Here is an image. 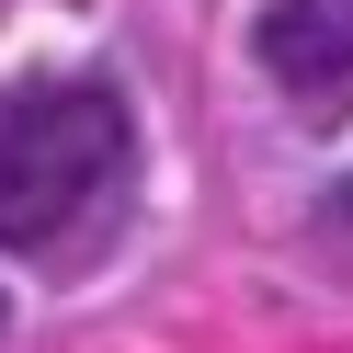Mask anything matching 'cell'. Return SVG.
Segmentation results:
<instances>
[{"instance_id": "cell-1", "label": "cell", "mask_w": 353, "mask_h": 353, "mask_svg": "<svg viewBox=\"0 0 353 353\" xmlns=\"http://www.w3.org/2000/svg\"><path fill=\"white\" fill-rule=\"evenodd\" d=\"M125 114L114 80H57V92L0 103V251H57L103 183L125 171Z\"/></svg>"}, {"instance_id": "cell-2", "label": "cell", "mask_w": 353, "mask_h": 353, "mask_svg": "<svg viewBox=\"0 0 353 353\" xmlns=\"http://www.w3.org/2000/svg\"><path fill=\"white\" fill-rule=\"evenodd\" d=\"M251 57H262V80H274L285 103H307L319 125L353 114V12H330V0H262Z\"/></svg>"}, {"instance_id": "cell-3", "label": "cell", "mask_w": 353, "mask_h": 353, "mask_svg": "<svg viewBox=\"0 0 353 353\" xmlns=\"http://www.w3.org/2000/svg\"><path fill=\"white\" fill-rule=\"evenodd\" d=\"M0 330H12V296H0Z\"/></svg>"}, {"instance_id": "cell-4", "label": "cell", "mask_w": 353, "mask_h": 353, "mask_svg": "<svg viewBox=\"0 0 353 353\" xmlns=\"http://www.w3.org/2000/svg\"><path fill=\"white\" fill-rule=\"evenodd\" d=\"M342 216H353V183H342Z\"/></svg>"}]
</instances>
